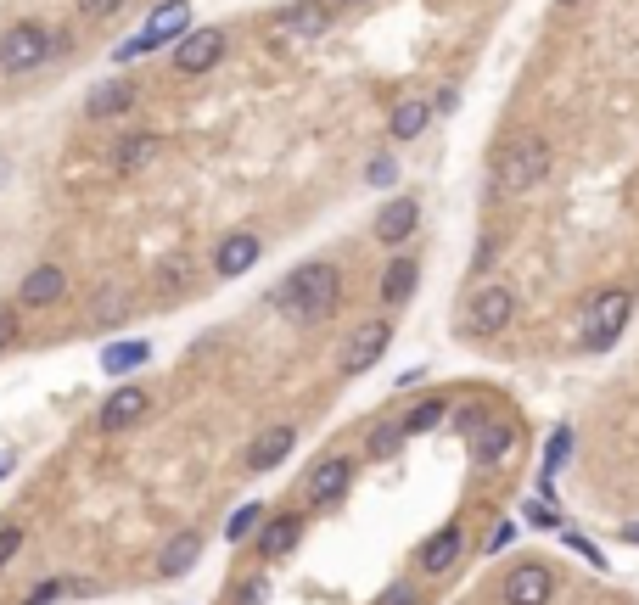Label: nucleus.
<instances>
[{"mask_svg":"<svg viewBox=\"0 0 639 605\" xmlns=\"http://www.w3.org/2000/svg\"><path fill=\"white\" fill-rule=\"evenodd\" d=\"M45 51H51V34L40 29V23H12V29L0 34V73H29L45 62Z\"/></svg>","mask_w":639,"mask_h":605,"instance_id":"nucleus-4","label":"nucleus"},{"mask_svg":"<svg viewBox=\"0 0 639 605\" xmlns=\"http://www.w3.org/2000/svg\"><path fill=\"white\" fill-rule=\"evenodd\" d=\"M550 594H555L550 566L522 561V566H511V572H505V605H550Z\"/></svg>","mask_w":639,"mask_h":605,"instance_id":"nucleus-8","label":"nucleus"},{"mask_svg":"<svg viewBox=\"0 0 639 605\" xmlns=\"http://www.w3.org/2000/svg\"><path fill=\"white\" fill-rule=\"evenodd\" d=\"M62 594H79V583H62V577H57V583H40V589H34L23 605H57Z\"/></svg>","mask_w":639,"mask_h":605,"instance_id":"nucleus-30","label":"nucleus"},{"mask_svg":"<svg viewBox=\"0 0 639 605\" xmlns=\"http://www.w3.org/2000/svg\"><path fill=\"white\" fill-rule=\"evenodd\" d=\"M129 314V292L124 286H101L96 303H90V325H118Z\"/></svg>","mask_w":639,"mask_h":605,"instance_id":"nucleus-26","label":"nucleus"},{"mask_svg":"<svg viewBox=\"0 0 639 605\" xmlns=\"http://www.w3.org/2000/svg\"><path fill=\"white\" fill-rule=\"evenodd\" d=\"M197 555H202V538L197 533H174L169 549L157 555V572H163V577H185L191 566H197Z\"/></svg>","mask_w":639,"mask_h":605,"instance_id":"nucleus-21","label":"nucleus"},{"mask_svg":"<svg viewBox=\"0 0 639 605\" xmlns=\"http://www.w3.org/2000/svg\"><path fill=\"white\" fill-rule=\"evenodd\" d=\"M303 538V521L298 516H270L264 527H258V555H270V561H281V555H292Z\"/></svg>","mask_w":639,"mask_h":605,"instance_id":"nucleus-19","label":"nucleus"},{"mask_svg":"<svg viewBox=\"0 0 639 605\" xmlns=\"http://www.w3.org/2000/svg\"><path fill=\"white\" fill-rule=\"evenodd\" d=\"M511 449H516V426L511 421H494V415H488V421L471 432V454H477L483 465H505Z\"/></svg>","mask_w":639,"mask_h":605,"instance_id":"nucleus-12","label":"nucleus"},{"mask_svg":"<svg viewBox=\"0 0 639 605\" xmlns=\"http://www.w3.org/2000/svg\"><path fill=\"white\" fill-rule=\"evenodd\" d=\"M567 454H572V432H567V426H561V432L550 437V454H544V471H561V465H567Z\"/></svg>","mask_w":639,"mask_h":605,"instance_id":"nucleus-31","label":"nucleus"},{"mask_svg":"<svg viewBox=\"0 0 639 605\" xmlns=\"http://www.w3.org/2000/svg\"><path fill=\"white\" fill-rule=\"evenodd\" d=\"M157 152H163V141H157V135H124V141H118V152H113V163L129 174V169H146Z\"/></svg>","mask_w":639,"mask_h":605,"instance_id":"nucleus-24","label":"nucleus"},{"mask_svg":"<svg viewBox=\"0 0 639 605\" xmlns=\"http://www.w3.org/2000/svg\"><path fill=\"white\" fill-rule=\"evenodd\" d=\"M12 342H17V314L0 309V348H12Z\"/></svg>","mask_w":639,"mask_h":605,"instance_id":"nucleus-39","label":"nucleus"},{"mask_svg":"<svg viewBox=\"0 0 639 605\" xmlns=\"http://www.w3.org/2000/svg\"><path fill=\"white\" fill-rule=\"evenodd\" d=\"M62 292H68V275H62L57 264H40V269H29V275H23L17 303H29V309H51Z\"/></svg>","mask_w":639,"mask_h":605,"instance_id":"nucleus-13","label":"nucleus"},{"mask_svg":"<svg viewBox=\"0 0 639 605\" xmlns=\"http://www.w3.org/2000/svg\"><path fill=\"white\" fill-rule=\"evenodd\" d=\"M219 57H225V34H219V29H191L180 45H174V73L197 79V73L219 68Z\"/></svg>","mask_w":639,"mask_h":605,"instance_id":"nucleus-7","label":"nucleus"},{"mask_svg":"<svg viewBox=\"0 0 639 605\" xmlns=\"http://www.w3.org/2000/svg\"><path fill=\"white\" fill-rule=\"evenodd\" d=\"M426 118H432V101H421V96H404L393 107V118H387V129H393V141H415L426 129Z\"/></svg>","mask_w":639,"mask_h":605,"instance_id":"nucleus-22","label":"nucleus"},{"mask_svg":"<svg viewBox=\"0 0 639 605\" xmlns=\"http://www.w3.org/2000/svg\"><path fill=\"white\" fill-rule=\"evenodd\" d=\"M387 342H393V325L387 320L354 325V331H348V348H342V370H348V376H365V370L387 353Z\"/></svg>","mask_w":639,"mask_h":605,"instance_id":"nucleus-6","label":"nucleus"},{"mask_svg":"<svg viewBox=\"0 0 639 605\" xmlns=\"http://www.w3.org/2000/svg\"><path fill=\"white\" fill-rule=\"evenodd\" d=\"M331 29V12L320 6V0H303V6H286L281 17H275V40L281 45H298V40H320V34Z\"/></svg>","mask_w":639,"mask_h":605,"instance_id":"nucleus-9","label":"nucleus"},{"mask_svg":"<svg viewBox=\"0 0 639 605\" xmlns=\"http://www.w3.org/2000/svg\"><path fill=\"white\" fill-rule=\"evenodd\" d=\"M253 527H258V505H242V510H236V516L225 521V538H230V544H236V538H247V533H253Z\"/></svg>","mask_w":639,"mask_h":605,"instance_id":"nucleus-29","label":"nucleus"},{"mask_svg":"<svg viewBox=\"0 0 639 605\" xmlns=\"http://www.w3.org/2000/svg\"><path fill=\"white\" fill-rule=\"evenodd\" d=\"M146 34H152V45H180L185 34H191V6L185 0H163L152 17H146Z\"/></svg>","mask_w":639,"mask_h":605,"instance_id":"nucleus-18","label":"nucleus"},{"mask_svg":"<svg viewBox=\"0 0 639 605\" xmlns=\"http://www.w3.org/2000/svg\"><path fill=\"white\" fill-rule=\"evenodd\" d=\"M628 314H634V292L628 286H606V292L589 297V309H583V348H611V342L623 337Z\"/></svg>","mask_w":639,"mask_h":605,"instance_id":"nucleus-3","label":"nucleus"},{"mask_svg":"<svg viewBox=\"0 0 639 605\" xmlns=\"http://www.w3.org/2000/svg\"><path fill=\"white\" fill-rule=\"evenodd\" d=\"M365 174H370V185H393L398 180V163H393V157H376Z\"/></svg>","mask_w":639,"mask_h":605,"instance_id":"nucleus-35","label":"nucleus"},{"mask_svg":"<svg viewBox=\"0 0 639 605\" xmlns=\"http://www.w3.org/2000/svg\"><path fill=\"white\" fill-rule=\"evenodd\" d=\"M6 471H12V460H6V454H0V477H6Z\"/></svg>","mask_w":639,"mask_h":605,"instance_id":"nucleus-41","label":"nucleus"},{"mask_svg":"<svg viewBox=\"0 0 639 605\" xmlns=\"http://www.w3.org/2000/svg\"><path fill=\"white\" fill-rule=\"evenodd\" d=\"M415 219H421V208H415L410 197H393L382 213H376V241H387V247L410 241L415 236Z\"/></svg>","mask_w":639,"mask_h":605,"instance_id":"nucleus-17","label":"nucleus"},{"mask_svg":"<svg viewBox=\"0 0 639 605\" xmlns=\"http://www.w3.org/2000/svg\"><path fill=\"white\" fill-rule=\"evenodd\" d=\"M561 6H578V0H561Z\"/></svg>","mask_w":639,"mask_h":605,"instance_id":"nucleus-42","label":"nucleus"},{"mask_svg":"<svg viewBox=\"0 0 639 605\" xmlns=\"http://www.w3.org/2000/svg\"><path fill=\"white\" fill-rule=\"evenodd\" d=\"M129 107H135V85H129V79H107V85H96L85 101L90 118H118V113H129Z\"/></svg>","mask_w":639,"mask_h":605,"instance_id":"nucleus-20","label":"nucleus"},{"mask_svg":"<svg viewBox=\"0 0 639 605\" xmlns=\"http://www.w3.org/2000/svg\"><path fill=\"white\" fill-rule=\"evenodd\" d=\"M348 6H365V0H348Z\"/></svg>","mask_w":639,"mask_h":605,"instance_id":"nucleus-43","label":"nucleus"},{"mask_svg":"<svg viewBox=\"0 0 639 605\" xmlns=\"http://www.w3.org/2000/svg\"><path fill=\"white\" fill-rule=\"evenodd\" d=\"M415 281H421V269L410 264V258H393V264L382 269V303H410L415 297Z\"/></svg>","mask_w":639,"mask_h":605,"instance_id":"nucleus-23","label":"nucleus"},{"mask_svg":"<svg viewBox=\"0 0 639 605\" xmlns=\"http://www.w3.org/2000/svg\"><path fill=\"white\" fill-rule=\"evenodd\" d=\"M404 421H382L376 432H370V443H365V454L370 460H398V449H404Z\"/></svg>","mask_w":639,"mask_h":605,"instance_id":"nucleus-27","label":"nucleus"},{"mask_svg":"<svg viewBox=\"0 0 639 605\" xmlns=\"http://www.w3.org/2000/svg\"><path fill=\"white\" fill-rule=\"evenodd\" d=\"M264 594H270V583H264V577H253V583H242L236 605H264Z\"/></svg>","mask_w":639,"mask_h":605,"instance_id":"nucleus-36","label":"nucleus"},{"mask_svg":"<svg viewBox=\"0 0 639 605\" xmlns=\"http://www.w3.org/2000/svg\"><path fill=\"white\" fill-rule=\"evenodd\" d=\"M544 174H550V146L539 141V135H522V141H511L505 152H499L494 163V191L499 197H527V191H539Z\"/></svg>","mask_w":639,"mask_h":605,"instance_id":"nucleus-2","label":"nucleus"},{"mask_svg":"<svg viewBox=\"0 0 639 605\" xmlns=\"http://www.w3.org/2000/svg\"><path fill=\"white\" fill-rule=\"evenodd\" d=\"M258 253H264V247H258L253 230H230V236L213 247V275H219V281H236V275H247V269L258 264Z\"/></svg>","mask_w":639,"mask_h":605,"instance_id":"nucleus-11","label":"nucleus"},{"mask_svg":"<svg viewBox=\"0 0 639 605\" xmlns=\"http://www.w3.org/2000/svg\"><path fill=\"white\" fill-rule=\"evenodd\" d=\"M292 443H298L292 426H264V432L253 437V449H247V465H253V471H275V465L292 454Z\"/></svg>","mask_w":639,"mask_h":605,"instance_id":"nucleus-16","label":"nucleus"},{"mask_svg":"<svg viewBox=\"0 0 639 605\" xmlns=\"http://www.w3.org/2000/svg\"><path fill=\"white\" fill-rule=\"evenodd\" d=\"M483 421H488V409H483V404H466V409H455V426H460V432H466V437L477 432V426H483Z\"/></svg>","mask_w":639,"mask_h":605,"instance_id":"nucleus-34","label":"nucleus"},{"mask_svg":"<svg viewBox=\"0 0 639 605\" xmlns=\"http://www.w3.org/2000/svg\"><path fill=\"white\" fill-rule=\"evenodd\" d=\"M449 415H455V409H449V398H421V404H415L410 415H404V432H410V437L438 432V426L449 421Z\"/></svg>","mask_w":639,"mask_h":605,"instance_id":"nucleus-25","label":"nucleus"},{"mask_svg":"<svg viewBox=\"0 0 639 605\" xmlns=\"http://www.w3.org/2000/svg\"><path fill=\"white\" fill-rule=\"evenodd\" d=\"M146 51H157V45H152V34H135V40H124V45H118V51H113V62H118V68H124V62H135V57H146Z\"/></svg>","mask_w":639,"mask_h":605,"instance_id":"nucleus-32","label":"nucleus"},{"mask_svg":"<svg viewBox=\"0 0 639 605\" xmlns=\"http://www.w3.org/2000/svg\"><path fill=\"white\" fill-rule=\"evenodd\" d=\"M623 538H628V544H639V521H628V527H623Z\"/></svg>","mask_w":639,"mask_h":605,"instance_id":"nucleus-40","label":"nucleus"},{"mask_svg":"<svg viewBox=\"0 0 639 605\" xmlns=\"http://www.w3.org/2000/svg\"><path fill=\"white\" fill-rule=\"evenodd\" d=\"M460 549H466V533H460V527H443V533H432L421 544V555H415V561H421L426 577H443L449 566L460 561Z\"/></svg>","mask_w":639,"mask_h":605,"instance_id":"nucleus-14","label":"nucleus"},{"mask_svg":"<svg viewBox=\"0 0 639 605\" xmlns=\"http://www.w3.org/2000/svg\"><path fill=\"white\" fill-rule=\"evenodd\" d=\"M354 488V460H342V454H331V460H320L309 471V482H303V493H309V505H337L342 493Z\"/></svg>","mask_w":639,"mask_h":605,"instance_id":"nucleus-10","label":"nucleus"},{"mask_svg":"<svg viewBox=\"0 0 639 605\" xmlns=\"http://www.w3.org/2000/svg\"><path fill=\"white\" fill-rule=\"evenodd\" d=\"M124 0H79V12H90V17H113Z\"/></svg>","mask_w":639,"mask_h":605,"instance_id":"nucleus-38","label":"nucleus"},{"mask_svg":"<svg viewBox=\"0 0 639 605\" xmlns=\"http://www.w3.org/2000/svg\"><path fill=\"white\" fill-rule=\"evenodd\" d=\"M337 297H342L337 264H303L275 286V309H281L286 320H298V325H320L331 309H337Z\"/></svg>","mask_w":639,"mask_h":605,"instance_id":"nucleus-1","label":"nucleus"},{"mask_svg":"<svg viewBox=\"0 0 639 605\" xmlns=\"http://www.w3.org/2000/svg\"><path fill=\"white\" fill-rule=\"evenodd\" d=\"M23 527H0V566H12L17 561V549H23Z\"/></svg>","mask_w":639,"mask_h":605,"instance_id":"nucleus-33","label":"nucleus"},{"mask_svg":"<svg viewBox=\"0 0 639 605\" xmlns=\"http://www.w3.org/2000/svg\"><path fill=\"white\" fill-rule=\"evenodd\" d=\"M516 320V292L511 286H477V297H471V309H466V325L471 331H483V337H494V331H505V325Z\"/></svg>","mask_w":639,"mask_h":605,"instance_id":"nucleus-5","label":"nucleus"},{"mask_svg":"<svg viewBox=\"0 0 639 605\" xmlns=\"http://www.w3.org/2000/svg\"><path fill=\"white\" fill-rule=\"evenodd\" d=\"M152 409V398L141 393V387H118L107 404H101V432H124V426H135Z\"/></svg>","mask_w":639,"mask_h":605,"instance_id":"nucleus-15","label":"nucleus"},{"mask_svg":"<svg viewBox=\"0 0 639 605\" xmlns=\"http://www.w3.org/2000/svg\"><path fill=\"white\" fill-rule=\"evenodd\" d=\"M146 359H152V348H146V342H113V348L101 353V370H113V376H124V370L146 365Z\"/></svg>","mask_w":639,"mask_h":605,"instance_id":"nucleus-28","label":"nucleus"},{"mask_svg":"<svg viewBox=\"0 0 639 605\" xmlns=\"http://www.w3.org/2000/svg\"><path fill=\"white\" fill-rule=\"evenodd\" d=\"M376 605H415V589H410V583H393V589H387Z\"/></svg>","mask_w":639,"mask_h":605,"instance_id":"nucleus-37","label":"nucleus"}]
</instances>
